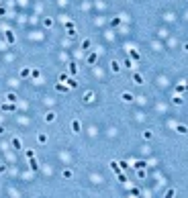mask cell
Here are the masks:
<instances>
[{
  "instance_id": "6da1fadb",
  "label": "cell",
  "mask_w": 188,
  "mask_h": 198,
  "mask_svg": "<svg viewBox=\"0 0 188 198\" xmlns=\"http://www.w3.org/2000/svg\"><path fill=\"white\" fill-rule=\"evenodd\" d=\"M2 111H4V113H14V111H16V104L4 100V102H2Z\"/></svg>"
},
{
  "instance_id": "7a4b0ae2",
  "label": "cell",
  "mask_w": 188,
  "mask_h": 198,
  "mask_svg": "<svg viewBox=\"0 0 188 198\" xmlns=\"http://www.w3.org/2000/svg\"><path fill=\"white\" fill-rule=\"evenodd\" d=\"M67 74L76 78V74H78V63H76V61H69V63H67Z\"/></svg>"
},
{
  "instance_id": "3957f363",
  "label": "cell",
  "mask_w": 188,
  "mask_h": 198,
  "mask_svg": "<svg viewBox=\"0 0 188 198\" xmlns=\"http://www.w3.org/2000/svg\"><path fill=\"white\" fill-rule=\"evenodd\" d=\"M63 84H65V86L69 88V90H74V88H78V80H76L74 76H72V78H69V76H67V80H65Z\"/></svg>"
},
{
  "instance_id": "277c9868",
  "label": "cell",
  "mask_w": 188,
  "mask_h": 198,
  "mask_svg": "<svg viewBox=\"0 0 188 198\" xmlns=\"http://www.w3.org/2000/svg\"><path fill=\"white\" fill-rule=\"evenodd\" d=\"M127 53H129V59H131V61H139V59H141V53H139L137 49H129Z\"/></svg>"
},
{
  "instance_id": "5b68a950",
  "label": "cell",
  "mask_w": 188,
  "mask_h": 198,
  "mask_svg": "<svg viewBox=\"0 0 188 198\" xmlns=\"http://www.w3.org/2000/svg\"><path fill=\"white\" fill-rule=\"evenodd\" d=\"M108 167H110V172H112V174H119V172H121L119 161H116V159H110V161H108Z\"/></svg>"
},
{
  "instance_id": "8992f818",
  "label": "cell",
  "mask_w": 188,
  "mask_h": 198,
  "mask_svg": "<svg viewBox=\"0 0 188 198\" xmlns=\"http://www.w3.org/2000/svg\"><path fill=\"white\" fill-rule=\"evenodd\" d=\"M131 80H133V84H139V86H141V84H143V82H145V80H143V76H141L139 72H133V76H131Z\"/></svg>"
},
{
  "instance_id": "52a82bcc",
  "label": "cell",
  "mask_w": 188,
  "mask_h": 198,
  "mask_svg": "<svg viewBox=\"0 0 188 198\" xmlns=\"http://www.w3.org/2000/svg\"><path fill=\"white\" fill-rule=\"evenodd\" d=\"M110 72H112V74H119V72H121V63L116 61V59L110 61Z\"/></svg>"
},
{
  "instance_id": "ba28073f",
  "label": "cell",
  "mask_w": 188,
  "mask_h": 198,
  "mask_svg": "<svg viewBox=\"0 0 188 198\" xmlns=\"http://www.w3.org/2000/svg\"><path fill=\"white\" fill-rule=\"evenodd\" d=\"M4 100H6V102H14V104H16V102H18V96H16L14 92H8V94L4 96Z\"/></svg>"
},
{
  "instance_id": "9c48e42d",
  "label": "cell",
  "mask_w": 188,
  "mask_h": 198,
  "mask_svg": "<svg viewBox=\"0 0 188 198\" xmlns=\"http://www.w3.org/2000/svg\"><path fill=\"white\" fill-rule=\"evenodd\" d=\"M57 119V115L53 113V111H49V113H45V123H53Z\"/></svg>"
},
{
  "instance_id": "30bf717a",
  "label": "cell",
  "mask_w": 188,
  "mask_h": 198,
  "mask_svg": "<svg viewBox=\"0 0 188 198\" xmlns=\"http://www.w3.org/2000/svg\"><path fill=\"white\" fill-rule=\"evenodd\" d=\"M4 35H6V41H8V45H14V41H16V37H14V33H12V31H6Z\"/></svg>"
},
{
  "instance_id": "8fae6325",
  "label": "cell",
  "mask_w": 188,
  "mask_h": 198,
  "mask_svg": "<svg viewBox=\"0 0 188 198\" xmlns=\"http://www.w3.org/2000/svg\"><path fill=\"white\" fill-rule=\"evenodd\" d=\"M121 100H123V102H133L135 98H133L131 92H123V94H121Z\"/></svg>"
},
{
  "instance_id": "7c38bea8",
  "label": "cell",
  "mask_w": 188,
  "mask_h": 198,
  "mask_svg": "<svg viewBox=\"0 0 188 198\" xmlns=\"http://www.w3.org/2000/svg\"><path fill=\"white\" fill-rule=\"evenodd\" d=\"M96 59H98V53H96V51H90V53H88V63H90V65L96 63Z\"/></svg>"
},
{
  "instance_id": "4fadbf2b",
  "label": "cell",
  "mask_w": 188,
  "mask_h": 198,
  "mask_svg": "<svg viewBox=\"0 0 188 198\" xmlns=\"http://www.w3.org/2000/svg\"><path fill=\"white\" fill-rule=\"evenodd\" d=\"M55 90H57V92H61V94H63V92H67V90H69V88H67V86H65V84H63V82H59V84H55Z\"/></svg>"
},
{
  "instance_id": "5bb4252c",
  "label": "cell",
  "mask_w": 188,
  "mask_h": 198,
  "mask_svg": "<svg viewBox=\"0 0 188 198\" xmlns=\"http://www.w3.org/2000/svg\"><path fill=\"white\" fill-rule=\"evenodd\" d=\"M137 178H139V180H145V178H147L145 167H139V170H137Z\"/></svg>"
},
{
  "instance_id": "9a60e30c",
  "label": "cell",
  "mask_w": 188,
  "mask_h": 198,
  "mask_svg": "<svg viewBox=\"0 0 188 198\" xmlns=\"http://www.w3.org/2000/svg\"><path fill=\"white\" fill-rule=\"evenodd\" d=\"M80 129H82L80 121H72V133H80Z\"/></svg>"
},
{
  "instance_id": "2e32d148",
  "label": "cell",
  "mask_w": 188,
  "mask_h": 198,
  "mask_svg": "<svg viewBox=\"0 0 188 198\" xmlns=\"http://www.w3.org/2000/svg\"><path fill=\"white\" fill-rule=\"evenodd\" d=\"M61 176H63V180H72V178H74V172H72V170H63Z\"/></svg>"
},
{
  "instance_id": "e0dca14e",
  "label": "cell",
  "mask_w": 188,
  "mask_h": 198,
  "mask_svg": "<svg viewBox=\"0 0 188 198\" xmlns=\"http://www.w3.org/2000/svg\"><path fill=\"white\" fill-rule=\"evenodd\" d=\"M133 167H135V170H139V167H147V161H143V159H137V161L133 163Z\"/></svg>"
},
{
  "instance_id": "ac0fdd59",
  "label": "cell",
  "mask_w": 188,
  "mask_h": 198,
  "mask_svg": "<svg viewBox=\"0 0 188 198\" xmlns=\"http://www.w3.org/2000/svg\"><path fill=\"white\" fill-rule=\"evenodd\" d=\"M172 102H174V104H176V106H180V104H182V102H184V98H182V94H176V96H174V98H172Z\"/></svg>"
},
{
  "instance_id": "d6986e66",
  "label": "cell",
  "mask_w": 188,
  "mask_h": 198,
  "mask_svg": "<svg viewBox=\"0 0 188 198\" xmlns=\"http://www.w3.org/2000/svg\"><path fill=\"white\" fill-rule=\"evenodd\" d=\"M141 137H143L145 141H149V139L153 137V133H151V131H149V129H145V131H143V133H141Z\"/></svg>"
},
{
  "instance_id": "ffe728a7",
  "label": "cell",
  "mask_w": 188,
  "mask_h": 198,
  "mask_svg": "<svg viewBox=\"0 0 188 198\" xmlns=\"http://www.w3.org/2000/svg\"><path fill=\"white\" fill-rule=\"evenodd\" d=\"M90 47H92V41H90V39H84V41H82V49H84V51H88Z\"/></svg>"
},
{
  "instance_id": "44dd1931",
  "label": "cell",
  "mask_w": 188,
  "mask_h": 198,
  "mask_svg": "<svg viewBox=\"0 0 188 198\" xmlns=\"http://www.w3.org/2000/svg\"><path fill=\"white\" fill-rule=\"evenodd\" d=\"M114 176H116V178H119V182H123V184L127 182V176H125V172H123V170H121L119 174H114Z\"/></svg>"
},
{
  "instance_id": "7402d4cb",
  "label": "cell",
  "mask_w": 188,
  "mask_h": 198,
  "mask_svg": "<svg viewBox=\"0 0 188 198\" xmlns=\"http://www.w3.org/2000/svg\"><path fill=\"white\" fill-rule=\"evenodd\" d=\"M92 98H94V92H84V102H92Z\"/></svg>"
},
{
  "instance_id": "603a6c76",
  "label": "cell",
  "mask_w": 188,
  "mask_h": 198,
  "mask_svg": "<svg viewBox=\"0 0 188 198\" xmlns=\"http://www.w3.org/2000/svg\"><path fill=\"white\" fill-rule=\"evenodd\" d=\"M129 194H131V196H141V190H139L137 186H133V188H129Z\"/></svg>"
},
{
  "instance_id": "cb8c5ba5",
  "label": "cell",
  "mask_w": 188,
  "mask_h": 198,
  "mask_svg": "<svg viewBox=\"0 0 188 198\" xmlns=\"http://www.w3.org/2000/svg\"><path fill=\"white\" fill-rule=\"evenodd\" d=\"M31 76V68H22L20 70V78H29Z\"/></svg>"
},
{
  "instance_id": "d4e9b609",
  "label": "cell",
  "mask_w": 188,
  "mask_h": 198,
  "mask_svg": "<svg viewBox=\"0 0 188 198\" xmlns=\"http://www.w3.org/2000/svg\"><path fill=\"white\" fill-rule=\"evenodd\" d=\"M186 92V84H178L176 86V94H184Z\"/></svg>"
},
{
  "instance_id": "484cf974",
  "label": "cell",
  "mask_w": 188,
  "mask_h": 198,
  "mask_svg": "<svg viewBox=\"0 0 188 198\" xmlns=\"http://www.w3.org/2000/svg\"><path fill=\"white\" fill-rule=\"evenodd\" d=\"M43 25H45L47 29H51V27H53V18H49V16H47V18H43Z\"/></svg>"
},
{
  "instance_id": "4316f807",
  "label": "cell",
  "mask_w": 188,
  "mask_h": 198,
  "mask_svg": "<svg viewBox=\"0 0 188 198\" xmlns=\"http://www.w3.org/2000/svg\"><path fill=\"white\" fill-rule=\"evenodd\" d=\"M31 76H33L35 80H39V78H41V70H37V68H33V70H31Z\"/></svg>"
},
{
  "instance_id": "83f0119b",
  "label": "cell",
  "mask_w": 188,
  "mask_h": 198,
  "mask_svg": "<svg viewBox=\"0 0 188 198\" xmlns=\"http://www.w3.org/2000/svg\"><path fill=\"white\" fill-rule=\"evenodd\" d=\"M29 165H31V170H33V172H35V170L39 167V165H37V159H35V157H29Z\"/></svg>"
},
{
  "instance_id": "f1b7e54d",
  "label": "cell",
  "mask_w": 188,
  "mask_h": 198,
  "mask_svg": "<svg viewBox=\"0 0 188 198\" xmlns=\"http://www.w3.org/2000/svg\"><path fill=\"white\" fill-rule=\"evenodd\" d=\"M176 133L184 135V133H186V125H176Z\"/></svg>"
},
{
  "instance_id": "f546056e",
  "label": "cell",
  "mask_w": 188,
  "mask_h": 198,
  "mask_svg": "<svg viewBox=\"0 0 188 198\" xmlns=\"http://www.w3.org/2000/svg\"><path fill=\"white\" fill-rule=\"evenodd\" d=\"M37 139H39V143H41V145H45V143H47V135H45V133H39V137H37Z\"/></svg>"
},
{
  "instance_id": "4dcf8cb0",
  "label": "cell",
  "mask_w": 188,
  "mask_h": 198,
  "mask_svg": "<svg viewBox=\"0 0 188 198\" xmlns=\"http://www.w3.org/2000/svg\"><path fill=\"white\" fill-rule=\"evenodd\" d=\"M174 194H176V190H174V188H170V190H166V192H163V196H166V198H172Z\"/></svg>"
},
{
  "instance_id": "1f68e13d",
  "label": "cell",
  "mask_w": 188,
  "mask_h": 198,
  "mask_svg": "<svg viewBox=\"0 0 188 198\" xmlns=\"http://www.w3.org/2000/svg\"><path fill=\"white\" fill-rule=\"evenodd\" d=\"M12 147H14V149H20V139H18V137L12 139Z\"/></svg>"
},
{
  "instance_id": "d6a6232c",
  "label": "cell",
  "mask_w": 188,
  "mask_h": 198,
  "mask_svg": "<svg viewBox=\"0 0 188 198\" xmlns=\"http://www.w3.org/2000/svg\"><path fill=\"white\" fill-rule=\"evenodd\" d=\"M119 167H121V170H123V172H125V170H129V167H131V165H129V163H127V161H119Z\"/></svg>"
},
{
  "instance_id": "836d02e7",
  "label": "cell",
  "mask_w": 188,
  "mask_h": 198,
  "mask_svg": "<svg viewBox=\"0 0 188 198\" xmlns=\"http://www.w3.org/2000/svg\"><path fill=\"white\" fill-rule=\"evenodd\" d=\"M76 35H78V33H76V29H67V37H69V39H74Z\"/></svg>"
},
{
  "instance_id": "e575fe53",
  "label": "cell",
  "mask_w": 188,
  "mask_h": 198,
  "mask_svg": "<svg viewBox=\"0 0 188 198\" xmlns=\"http://www.w3.org/2000/svg\"><path fill=\"white\" fill-rule=\"evenodd\" d=\"M25 155H27V159H29V157H35V149H27Z\"/></svg>"
},
{
  "instance_id": "d590c367",
  "label": "cell",
  "mask_w": 188,
  "mask_h": 198,
  "mask_svg": "<svg viewBox=\"0 0 188 198\" xmlns=\"http://www.w3.org/2000/svg\"><path fill=\"white\" fill-rule=\"evenodd\" d=\"M121 25V18H112L110 20V27H119Z\"/></svg>"
},
{
  "instance_id": "8d00e7d4",
  "label": "cell",
  "mask_w": 188,
  "mask_h": 198,
  "mask_svg": "<svg viewBox=\"0 0 188 198\" xmlns=\"http://www.w3.org/2000/svg\"><path fill=\"white\" fill-rule=\"evenodd\" d=\"M63 25H65V29H76V25L72 23V20H65V23H63Z\"/></svg>"
},
{
  "instance_id": "74e56055",
  "label": "cell",
  "mask_w": 188,
  "mask_h": 198,
  "mask_svg": "<svg viewBox=\"0 0 188 198\" xmlns=\"http://www.w3.org/2000/svg\"><path fill=\"white\" fill-rule=\"evenodd\" d=\"M6 14V6L4 4H0V16H4Z\"/></svg>"
},
{
  "instance_id": "f35d334b",
  "label": "cell",
  "mask_w": 188,
  "mask_h": 198,
  "mask_svg": "<svg viewBox=\"0 0 188 198\" xmlns=\"http://www.w3.org/2000/svg\"><path fill=\"white\" fill-rule=\"evenodd\" d=\"M65 80H67V74H65V72H63V74H59V82H65Z\"/></svg>"
},
{
  "instance_id": "ab89813d",
  "label": "cell",
  "mask_w": 188,
  "mask_h": 198,
  "mask_svg": "<svg viewBox=\"0 0 188 198\" xmlns=\"http://www.w3.org/2000/svg\"><path fill=\"white\" fill-rule=\"evenodd\" d=\"M125 65H127V68H133V61H131V59L127 57V59H125Z\"/></svg>"
},
{
  "instance_id": "60d3db41",
  "label": "cell",
  "mask_w": 188,
  "mask_h": 198,
  "mask_svg": "<svg viewBox=\"0 0 188 198\" xmlns=\"http://www.w3.org/2000/svg\"><path fill=\"white\" fill-rule=\"evenodd\" d=\"M2 133H4V127H2V125H0V135H2Z\"/></svg>"
},
{
  "instance_id": "b9f144b4",
  "label": "cell",
  "mask_w": 188,
  "mask_h": 198,
  "mask_svg": "<svg viewBox=\"0 0 188 198\" xmlns=\"http://www.w3.org/2000/svg\"><path fill=\"white\" fill-rule=\"evenodd\" d=\"M2 172H4V165H0V174H2Z\"/></svg>"
}]
</instances>
